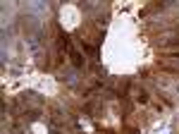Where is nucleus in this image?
I'll use <instances>...</instances> for the list:
<instances>
[{
    "instance_id": "f257e3e1",
    "label": "nucleus",
    "mask_w": 179,
    "mask_h": 134,
    "mask_svg": "<svg viewBox=\"0 0 179 134\" xmlns=\"http://www.w3.org/2000/svg\"><path fill=\"white\" fill-rule=\"evenodd\" d=\"M136 101H141V103H146V101H148V96H146V91H139V93H136Z\"/></svg>"
}]
</instances>
